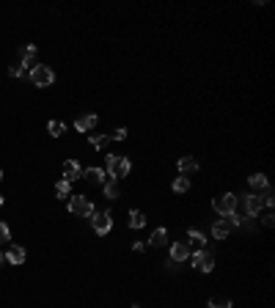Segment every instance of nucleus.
Returning a JSON list of instances; mask_svg holds the SVG:
<instances>
[{"label":"nucleus","mask_w":275,"mask_h":308,"mask_svg":"<svg viewBox=\"0 0 275 308\" xmlns=\"http://www.w3.org/2000/svg\"><path fill=\"white\" fill-rule=\"evenodd\" d=\"M132 171V162L121 154H107V176L110 179H124Z\"/></svg>","instance_id":"f257e3e1"},{"label":"nucleus","mask_w":275,"mask_h":308,"mask_svg":"<svg viewBox=\"0 0 275 308\" xmlns=\"http://www.w3.org/2000/svg\"><path fill=\"white\" fill-rule=\"evenodd\" d=\"M239 223H242V217H239L237 212H234V215H229V217H223V220H215V226H212L215 239H226Z\"/></svg>","instance_id":"f03ea898"},{"label":"nucleus","mask_w":275,"mask_h":308,"mask_svg":"<svg viewBox=\"0 0 275 308\" xmlns=\"http://www.w3.org/2000/svg\"><path fill=\"white\" fill-rule=\"evenodd\" d=\"M69 212L77 217H91L94 215V204L88 195H69Z\"/></svg>","instance_id":"7ed1b4c3"},{"label":"nucleus","mask_w":275,"mask_h":308,"mask_svg":"<svg viewBox=\"0 0 275 308\" xmlns=\"http://www.w3.org/2000/svg\"><path fill=\"white\" fill-rule=\"evenodd\" d=\"M30 83L36 86V88H47V86H52L55 83V72L50 69V66H33L30 69Z\"/></svg>","instance_id":"20e7f679"},{"label":"nucleus","mask_w":275,"mask_h":308,"mask_svg":"<svg viewBox=\"0 0 275 308\" xmlns=\"http://www.w3.org/2000/svg\"><path fill=\"white\" fill-rule=\"evenodd\" d=\"M237 204H239V198L234 195V193H223L220 198H215V201H212V207H215V212H218V215L229 217V215H234V212H237Z\"/></svg>","instance_id":"39448f33"},{"label":"nucleus","mask_w":275,"mask_h":308,"mask_svg":"<svg viewBox=\"0 0 275 308\" xmlns=\"http://www.w3.org/2000/svg\"><path fill=\"white\" fill-rule=\"evenodd\" d=\"M91 226H94V231H97L99 237H105L107 231L113 229V215H110V212H94V215H91Z\"/></svg>","instance_id":"423d86ee"},{"label":"nucleus","mask_w":275,"mask_h":308,"mask_svg":"<svg viewBox=\"0 0 275 308\" xmlns=\"http://www.w3.org/2000/svg\"><path fill=\"white\" fill-rule=\"evenodd\" d=\"M190 259H193V264H196L201 272H212V270H215V253H212V250L190 253Z\"/></svg>","instance_id":"0eeeda50"},{"label":"nucleus","mask_w":275,"mask_h":308,"mask_svg":"<svg viewBox=\"0 0 275 308\" xmlns=\"http://www.w3.org/2000/svg\"><path fill=\"white\" fill-rule=\"evenodd\" d=\"M242 207H245V212L251 217H256L261 209H264V201H261V195H256V193H251V195H245L242 198Z\"/></svg>","instance_id":"6e6552de"},{"label":"nucleus","mask_w":275,"mask_h":308,"mask_svg":"<svg viewBox=\"0 0 275 308\" xmlns=\"http://www.w3.org/2000/svg\"><path fill=\"white\" fill-rule=\"evenodd\" d=\"M190 259V245L187 242H173L171 245V262L179 264V262H187Z\"/></svg>","instance_id":"1a4fd4ad"},{"label":"nucleus","mask_w":275,"mask_h":308,"mask_svg":"<svg viewBox=\"0 0 275 308\" xmlns=\"http://www.w3.org/2000/svg\"><path fill=\"white\" fill-rule=\"evenodd\" d=\"M80 176H83V168H80V162H77V160H66V162H64V179L72 184L75 179H80Z\"/></svg>","instance_id":"9d476101"},{"label":"nucleus","mask_w":275,"mask_h":308,"mask_svg":"<svg viewBox=\"0 0 275 308\" xmlns=\"http://www.w3.org/2000/svg\"><path fill=\"white\" fill-rule=\"evenodd\" d=\"M97 116H94V113H85V116H80V119L75 121V127H77V132H91V129L94 127H97Z\"/></svg>","instance_id":"9b49d317"},{"label":"nucleus","mask_w":275,"mask_h":308,"mask_svg":"<svg viewBox=\"0 0 275 308\" xmlns=\"http://www.w3.org/2000/svg\"><path fill=\"white\" fill-rule=\"evenodd\" d=\"M248 184H251V190H253L256 195H259V193H264V190L270 187V182H267V176H264V174H253L251 179H248Z\"/></svg>","instance_id":"f8f14e48"},{"label":"nucleus","mask_w":275,"mask_h":308,"mask_svg":"<svg viewBox=\"0 0 275 308\" xmlns=\"http://www.w3.org/2000/svg\"><path fill=\"white\" fill-rule=\"evenodd\" d=\"M22 66L25 69H33V66H39V58H36V44H28L22 50Z\"/></svg>","instance_id":"ddd939ff"},{"label":"nucleus","mask_w":275,"mask_h":308,"mask_svg":"<svg viewBox=\"0 0 275 308\" xmlns=\"http://www.w3.org/2000/svg\"><path fill=\"white\" fill-rule=\"evenodd\" d=\"M6 259H9L11 264H25L28 253H25V248H19V245H11V248H9V253H6Z\"/></svg>","instance_id":"4468645a"},{"label":"nucleus","mask_w":275,"mask_h":308,"mask_svg":"<svg viewBox=\"0 0 275 308\" xmlns=\"http://www.w3.org/2000/svg\"><path fill=\"white\" fill-rule=\"evenodd\" d=\"M83 176H85L88 182H94V184H105V182H107L102 168H85V171H83Z\"/></svg>","instance_id":"2eb2a0df"},{"label":"nucleus","mask_w":275,"mask_h":308,"mask_svg":"<svg viewBox=\"0 0 275 308\" xmlns=\"http://www.w3.org/2000/svg\"><path fill=\"white\" fill-rule=\"evenodd\" d=\"M179 171H182V176H190L198 171V162L193 160V157H182V160H179Z\"/></svg>","instance_id":"dca6fc26"},{"label":"nucleus","mask_w":275,"mask_h":308,"mask_svg":"<svg viewBox=\"0 0 275 308\" xmlns=\"http://www.w3.org/2000/svg\"><path fill=\"white\" fill-rule=\"evenodd\" d=\"M102 190H105V195H107V198H113V201H116V198L121 195V187H118V179H107V182L102 184Z\"/></svg>","instance_id":"f3484780"},{"label":"nucleus","mask_w":275,"mask_h":308,"mask_svg":"<svg viewBox=\"0 0 275 308\" xmlns=\"http://www.w3.org/2000/svg\"><path fill=\"white\" fill-rule=\"evenodd\" d=\"M149 242L154 245V248H163V245L168 242V231H165V229H154V234H151Z\"/></svg>","instance_id":"a211bd4d"},{"label":"nucleus","mask_w":275,"mask_h":308,"mask_svg":"<svg viewBox=\"0 0 275 308\" xmlns=\"http://www.w3.org/2000/svg\"><path fill=\"white\" fill-rule=\"evenodd\" d=\"M130 226H132V229H143V226H146V215L140 209H132L130 212Z\"/></svg>","instance_id":"6ab92c4d"},{"label":"nucleus","mask_w":275,"mask_h":308,"mask_svg":"<svg viewBox=\"0 0 275 308\" xmlns=\"http://www.w3.org/2000/svg\"><path fill=\"white\" fill-rule=\"evenodd\" d=\"M47 132L52 135V138H61V135L66 132V127H64V121H58V119H52L50 124H47Z\"/></svg>","instance_id":"aec40b11"},{"label":"nucleus","mask_w":275,"mask_h":308,"mask_svg":"<svg viewBox=\"0 0 275 308\" xmlns=\"http://www.w3.org/2000/svg\"><path fill=\"white\" fill-rule=\"evenodd\" d=\"M187 239H190V242L196 245V248H204V245H206V237L201 234V231H196V229H190V231H187Z\"/></svg>","instance_id":"412c9836"},{"label":"nucleus","mask_w":275,"mask_h":308,"mask_svg":"<svg viewBox=\"0 0 275 308\" xmlns=\"http://www.w3.org/2000/svg\"><path fill=\"white\" fill-rule=\"evenodd\" d=\"M55 193H58V198H69V193H72V184L66 182V179H61L55 184Z\"/></svg>","instance_id":"4be33fe9"},{"label":"nucleus","mask_w":275,"mask_h":308,"mask_svg":"<svg viewBox=\"0 0 275 308\" xmlns=\"http://www.w3.org/2000/svg\"><path fill=\"white\" fill-rule=\"evenodd\" d=\"M187 187H190V179H187V176H179V179L173 182V193H187Z\"/></svg>","instance_id":"5701e85b"},{"label":"nucleus","mask_w":275,"mask_h":308,"mask_svg":"<svg viewBox=\"0 0 275 308\" xmlns=\"http://www.w3.org/2000/svg\"><path fill=\"white\" fill-rule=\"evenodd\" d=\"M107 143H110V138H107V135H91V146H94V149H105Z\"/></svg>","instance_id":"b1692460"},{"label":"nucleus","mask_w":275,"mask_h":308,"mask_svg":"<svg viewBox=\"0 0 275 308\" xmlns=\"http://www.w3.org/2000/svg\"><path fill=\"white\" fill-rule=\"evenodd\" d=\"M209 308H231V300L229 297H212Z\"/></svg>","instance_id":"393cba45"},{"label":"nucleus","mask_w":275,"mask_h":308,"mask_svg":"<svg viewBox=\"0 0 275 308\" xmlns=\"http://www.w3.org/2000/svg\"><path fill=\"white\" fill-rule=\"evenodd\" d=\"M9 74H11V77H25V74H28V69H25V66L22 64H14V66H9Z\"/></svg>","instance_id":"a878e982"},{"label":"nucleus","mask_w":275,"mask_h":308,"mask_svg":"<svg viewBox=\"0 0 275 308\" xmlns=\"http://www.w3.org/2000/svg\"><path fill=\"white\" fill-rule=\"evenodd\" d=\"M9 239H11V231H9V226H6L3 220H0V245H3V242H9Z\"/></svg>","instance_id":"bb28decb"},{"label":"nucleus","mask_w":275,"mask_h":308,"mask_svg":"<svg viewBox=\"0 0 275 308\" xmlns=\"http://www.w3.org/2000/svg\"><path fill=\"white\" fill-rule=\"evenodd\" d=\"M124 138H127V129H124V127H121V129H116V132L110 135V141H124Z\"/></svg>","instance_id":"cd10ccee"},{"label":"nucleus","mask_w":275,"mask_h":308,"mask_svg":"<svg viewBox=\"0 0 275 308\" xmlns=\"http://www.w3.org/2000/svg\"><path fill=\"white\" fill-rule=\"evenodd\" d=\"M272 223H275V217H272V215H264V226H267V229H270Z\"/></svg>","instance_id":"c85d7f7f"},{"label":"nucleus","mask_w":275,"mask_h":308,"mask_svg":"<svg viewBox=\"0 0 275 308\" xmlns=\"http://www.w3.org/2000/svg\"><path fill=\"white\" fill-rule=\"evenodd\" d=\"M0 207H3V195H0Z\"/></svg>","instance_id":"c756f323"},{"label":"nucleus","mask_w":275,"mask_h":308,"mask_svg":"<svg viewBox=\"0 0 275 308\" xmlns=\"http://www.w3.org/2000/svg\"><path fill=\"white\" fill-rule=\"evenodd\" d=\"M0 182H3V171H0Z\"/></svg>","instance_id":"7c9ffc66"},{"label":"nucleus","mask_w":275,"mask_h":308,"mask_svg":"<svg viewBox=\"0 0 275 308\" xmlns=\"http://www.w3.org/2000/svg\"><path fill=\"white\" fill-rule=\"evenodd\" d=\"M0 259H3V256H0Z\"/></svg>","instance_id":"2f4dec72"}]
</instances>
